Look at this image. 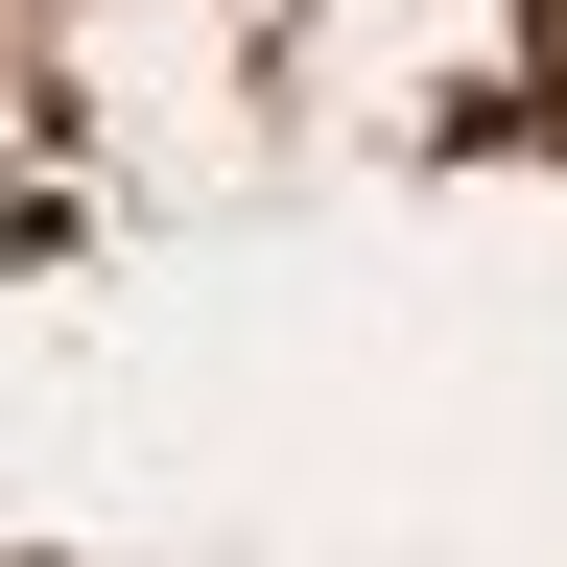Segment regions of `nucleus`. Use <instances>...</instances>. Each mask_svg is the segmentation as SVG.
Returning a JSON list of instances; mask_svg holds the SVG:
<instances>
[{"label": "nucleus", "instance_id": "nucleus-1", "mask_svg": "<svg viewBox=\"0 0 567 567\" xmlns=\"http://www.w3.org/2000/svg\"><path fill=\"white\" fill-rule=\"evenodd\" d=\"M544 95H567V0H544Z\"/></svg>", "mask_w": 567, "mask_h": 567}]
</instances>
